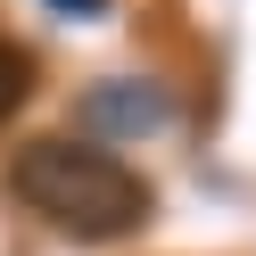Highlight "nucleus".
Listing matches in <instances>:
<instances>
[{
    "instance_id": "f257e3e1",
    "label": "nucleus",
    "mask_w": 256,
    "mask_h": 256,
    "mask_svg": "<svg viewBox=\"0 0 256 256\" xmlns=\"http://www.w3.org/2000/svg\"><path fill=\"white\" fill-rule=\"evenodd\" d=\"M8 198L25 215H42L50 232H66V240H132L157 215V190L108 140H74V132L25 140L8 157Z\"/></svg>"
},
{
    "instance_id": "f03ea898",
    "label": "nucleus",
    "mask_w": 256,
    "mask_h": 256,
    "mask_svg": "<svg viewBox=\"0 0 256 256\" xmlns=\"http://www.w3.org/2000/svg\"><path fill=\"white\" fill-rule=\"evenodd\" d=\"M174 108L157 83H100L91 91V124H108V132H157Z\"/></svg>"
},
{
    "instance_id": "7ed1b4c3",
    "label": "nucleus",
    "mask_w": 256,
    "mask_h": 256,
    "mask_svg": "<svg viewBox=\"0 0 256 256\" xmlns=\"http://www.w3.org/2000/svg\"><path fill=\"white\" fill-rule=\"evenodd\" d=\"M34 100V50L25 42H0V124Z\"/></svg>"
},
{
    "instance_id": "20e7f679",
    "label": "nucleus",
    "mask_w": 256,
    "mask_h": 256,
    "mask_svg": "<svg viewBox=\"0 0 256 256\" xmlns=\"http://www.w3.org/2000/svg\"><path fill=\"white\" fill-rule=\"evenodd\" d=\"M58 17H108V0H50Z\"/></svg>"
}]
</instances>
